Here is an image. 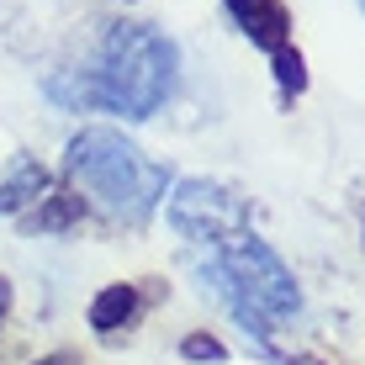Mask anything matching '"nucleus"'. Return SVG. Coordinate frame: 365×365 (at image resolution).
<instances>
[{"label": "nucleus", "mask_w": 365, "mask_h": 365, "mask_svg": "<svg viewBox=\"0 0 365 365\" xmlns=\"http://www.w3.org/2000/svg\"><path fill=\"white\" fill-rule=\"evenodd\" d=\"M165 222L191 249H201V244H217L222 233L249 228V212H244V201L233 191H222L217 180H180L175 196H170V207H165Z\"/></svg>", "instance_id": "nucleus-4"}, {"label": "nucleus", "mask_w": 365, "mask_h": 365, "mask_svg": "<svg viewBox=\"0 0 365 365\" xmlns=\"http://www.w3.org/2000/svg\"><path fill=\"white\" fill-rule=\"evenodd\" d=\"M138 312H143V292H138L133 281L106 286V292L91 297V329L101 339H117V334H128L133 323H138Z\"/></svg>", "instance_id": "nucleus-7"}, {"label": "nucleus", "mask_w": 365, "mask_h": 365, "mask_svg": "<svg viewBox=\"0 0 365 365\" xmlns=\"http://www.w3.org/2000/svg\"><path fill=\"white\" fill-rule=\"evenodd\" d=\"M48 191H53V175L37 165V159H11L6 175H0V212H6V217H21V212L37 207Z\"/></svg>", "instance_id": "nucleus-6"}, {"label": "nucleus", "mask_w": 365, "mask_h": 365, "mask_svg": "<svg viewBox=\"0 0 365 365\" xmlns=\"http://www.w3.org/2000/svg\"><path fill=\"white\" fill-rule=\"evenodd\" d=\"M37 365H80L74 355H48V360H37Z\"/></svg>", "instance_id": "nucleus-12"}, {"label": "nucleus", "mask_w": 365, "mask_h": 365, "mask_svg": "<svg viewBox=\"0 0 365 365\" xmlns=\"http://www.w3.org/2000/svg\"><path fill=\"white\" fill-rule=\"evenodd\" d=\"M175 80H180V48L148 21H122L106 32L96 69L48 74L43 96L64 111H117L128 122H143L175 96Z\"/></svg>", "instance_id": "nucleus-1"}, {"label": "nucleus", "mask_w": 365, "mask_h": 365, "mask_svg": "<svg viewBox=\"0 0 365 365\" xmlns=\"http://www.w3.org/2000/svg\"><path fill=\"white\" fill-rule=\"evenodd\" d=\"M6 312H11V281L0 275V323H6Z\"/></svg>", "instance_id": "nucleus-11"}, {"label": "nucleus", "mask_w": 365, "mask_h": 365, "mask_svg": "<svg viewBox=\"0 0 365 365\" xmlns=\"http://www.w3.org/2000/svg\"><path fill=\"white\" fill-rule=\"evenodd\" d=\"M64 170L96 207H106L122 222H143L165 196V165H154L117 128H80L64 148Z\"/></svg>", "instance_id": "nucleus-3"}, {"label": "nucleus", "mask_w": 365, "mask_h": 365, "mask_svg": "<svg viewBox=\"0 0 365 365\" xmlns=\"http://www.w3.org/2000/svg\"><path fill=\"white\" fill-rule=\"evenodd\" d=\"M196 270H201V286L238 318V329L255 339L259 355L270 365H292V355L275 349V329L302 312V286L265 238L255 228L222 233L217 244L196 249Z\"/></svg>", "instance_id": "nucleus-2"}, {"label": "nucleus", "mask_w": 365, "mask_h": 365, "mask_svg": "<svg viewBox=\"0 0 365 365\" xmlns=\"http://www.w3.org/2000/svg\"><path fill=\"white\" fill-rule=\"evenodd\" d=\"M180 355L196 360V365H228V344L212 339V334H185L180 339Z\"/></svg>", "instance_id": "nucleus-10"}, {"label": "nucleus", "mask_w": 365, "mask_h": 365, "mask_svg": "<svg viewBox=\"0 0 365 365\" xmlns=\"http://www.w3.org/2000/svg\"><path fill=\"white\" fill-rule=\"evenodd\" d=\"M270 69H275V85H281V96H286V101L307 91V58H302L292 43H286V48H275V53H270Z\"/></svg>", "instance_id": "nucleus-9"}, {"label": "nucleus", "mask_w": 365, "mask_h": 365, "mask_svg": "<svg viewBox=\"0 0 365 365\" xmlns=\"http://www.w3.org/2000/svg\"><path fill=\"white\" fill-rule=\"evenodd\" d=\"M80 212H85V201L74 191H48L43 196V212H32V217H27V233H64V228L80 222Z\"/></svg>", "instance_id": "nucleus-8"}, {"label": "nucleus", "mask_w": 365, "mask_h": 365, "mask_svg": "<svg viewBox=\"0 0 365 365\" xmlns=\"http://www.w3.org/2000/svg\"><path fill=\"white\" fill-rule=\"evenodd\" d=\"M360 11H365V0H360Z\"/></svg>", "instance_id": "nucleus-13"}, {"label": "nucleus", "mask_w": 365, "mask_h": 365, "mask_svg": "<svg viewBox=\"0 0 365 365\" xmlns=\"http://www.w3.org/2000/svg\"><path fill=\"white\" fill-rule=\"evenodd\" d=\"M222 6H228L238 32H244L259 53H275V48L292 43V11H286V0H222Z\"/></svg>", "instance_id": "nucleus-5"}]
</instances>
